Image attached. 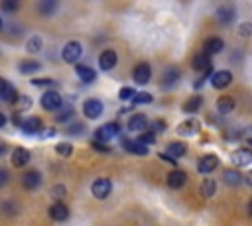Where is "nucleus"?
<instances>
[{"instance_id":"nucleus-2","label":"nucleus","mask_w":252,"mask_h":226,"mask_svg":"<svg viewBox=\"0 0 252 226\" xmlns=\"http://www.w3.org/2000/svg\"><path fill=\"white\" fill-rule=\"evenodd\" d=\"M81 53H83V45H81L79 41H69V43L63 45L61 57H63V61H67V63H77L79 57H81Z\"/></svg>"},{"instance_id":"nucleus-10","label":"nucleus","mask_w":252,"mask_h":226,"mask_svg":"<svg viewBox=\"0 0 252 226\" xmlns=\"http://www.w3.org/2000/svg\"><path fill=\"white\" fill-rule=\"evenodd\" d=\"M150 77H152V69H150L148 63H138V65L134 67V71H132V79H134L138 85H146V83L150 81Z\"/></svg>"},{"instance_id":"nucleus-35","label":"nucleus","mask_w":252,"mask_h":226,"mask_svg":"<svg viewBox=\"0 0 252 226\" xmlns=\"http://www.w3.org/2000/svg\"><path fill=\"white\" fill-rule=\"evenodd\" d=\"M134 94H136V90H134L132 86H122V88L118 90V98H120V100H132Z\"/></svg>"},{"instance_id":"nucleus-42","label":"nucleus","mask_w":252,"mask_h":226,"mask_svg":"<svg viewBox=\"0 0 252 226\" xmlns=\"http://www.w3.org/2000/svg\"><path fill=\"white\" fill-rule=\"evenodd\" d=\"M8 179H10V173H8V169L0 167V187H4V185L8 183Z\"/></svg>"},{"instance_id":"nucleus-36","label":"nucleus","mask_w":252,"mask_h":226,"mask_svg":"<svg viewBox=\"0 0 252 226\" xmlns=\"http://www.w3.org/2000/svg\"><path fill=\"white\" fill-rule=\"evenodd\" d=\"M55 151H57L61 157H69V155L73 153V147H71V143H57V145H55Z\"/></svg>"},{"instance_id":"nucleus-18","label":"nucleus","mask_w":252,"mask_h":226,"mask_svg":"<svg viewBox=\"0 0 252 226\" xmlns=\"http://www.w3.org/2000/svg\"><path fill=\"white\" fill-rule=\"evenodd\" d=\"M122 147L126 151H132V153H138V155H148V147L138 143L136 140H130V138H122Z\"/></svg>"},{"instance_id":"nucleus-5","label":"nucleus","mask_w":252,"mask_h":226,"mask_svg":"<svg viewBox=\"0 0 252 226\" xmlns=\"http://www.w3.org/2000/svg\"><path fill=\"white\" fill-rule=\"evenodd\" d=\"M61 104H63V98H61V94L55 92V90H47V92L41 96V106H43L45 110H59Z\"/></svg>"},{"instance_id":"nucleus-48","label":"nucleus","mask_w":252,"mask_h":226,"mask_svg":"<svg viewBox=\"0 0 252 226\" xmlns=\"http://www.w3.org/2000/svg\"><path fill=\"white\" fill-rule=\"evenodd\" d=\"M53 134H55V130H43V128L39 130V136L41 138H47V136H53Z\"/></svg>"},{"instance_id":"nucleus-16","label":"nucleus","mask_w":252,"mask_h":226,"mask_svg":"<svg viewBox=\"0 0 252 226\" xmlns=\"http://www.w3.org/2000/svg\"><path fill=\"white\" fill-rule=\"evenodd\" d=\"M252 161V153H250V149H246V147H240V149H236L234 153H232V163L236 165V167H244V165H248Z\"/></svg>"},{"instance_id":"nucleus-14","label":"nucleus","mask_w":252,"mask_h":226,"mask_svg":"<svg viewBox=\"0 0 252 226\" xmlns=\"http://www.w3.org/2000/svg\"><path fill=\"white\" fill-rule=\"evenodd\" d=\"M222 47H224V41H222L220 37H209V39L205 41V45H203V53L211 57V55H215V53H220Z\"/></svg>"},{"instance_id":"nucleus-37","label":"nucleus","mask_w":252,"mask_h":226,"mask_svg":"<svg viewBox=\"0 0 252 226\" xmlns=\"http://www.w3.org/2000/svg\"><path fill=\"white\" fill-rule=\"evenodd\" d=\"M55 8H57V4H55V2H51V0H49V2H41V4H39V12H41L43 16H51V12H53Z\"/></svg>"},{"instance_id":"nucleus-9","label":"nucleus","mask_w":252,"mask_h":226,"mask_svg":"<svg viewBox=\"0 0 252 226\" xmlns=\"http://www.w3.org/2000/svg\"><path fill=\"white\" fill-rule=\"evenodd\" d=\"M116 61H118V55H116L114 49H104V51L100 53V57H98V65H100L102 71L114 69V67H116Z\"/></svg>"},{"instance_id":"nucleus-11","label":"nucleus","mask_w":252,"mask_h":226,"mask_svg":"<svg viewBox=\"0 0 252 226\" xmlns=\"http://www.w3.org/2000/svg\"><path fill=\"white\" fill-rule=\"evenodd\" d=\"M230 83H232V73L226 71V69L217 71V73H213V77H211V85H213L215 88H226Z\"/></svg>"},{"instance_id":"nucleus-22","label":"nucleus","mask_w":252,"mask_h":226,"mask_svg":"<svg viewBox=\"0 0 252 226\" xmlns=\"http://www.w3.org/2000/svg\"><path fill=\"white\" fill-rule=\"evenodd\" d=\"M201 104H203V96L201 94H193V96H189V100L183 102V112L193 114V112H197L201 108Z\"/></svg>"},{"instance_id":"nucleus-25","label":"nucleus","mask_w":252,"mask_h":226,"mask_svg":"<svg viewBox=\"0 0 252 226\" xmlns=\"http://www.w3.org/2000/svg\"><path fill=\"white\" fill-rule=\"evenodd\" d=\"M217 110H219V114H228V112H232V110H234V100H232L230 96H220V98L217 100Z\"/></svg>"},{"instance_id":"nucleus-46","label":"nucleus","mask_w":252,"mask_h":226,"mask_svg":"<svg viewBox=\"0 0 252 226\" xmlns=\"http://www.w3.org/2000/svg\"><path fill=\"white\" fill-rule=\"evenodd\" d=\"M69 116H73V110H71V108H65V112L57 116V122H65V120H67Z\"/></svg>"},{"instance_id":"nucleus-40","label":"nucleus","mask_w":252,"mask_h":226,"mask_svg":"<svg viewBox=\"0 0 252 226\" xmlns=\"http://www.w3.org/2000/svg\"><path fill=\"white\" fill-rule=\"evenodd\" d=\"M83 130H85V124H81V122H73V124L67 128L69 134H81Z\"/></svg>"},{"instance_id":"nucleus-12","label":"nucleus","mask_w":252,"mask_h":226,"mask_svg":"<svg viewBox=\"0 0 252 226\" xmlns=\"http://www.w3.org/2000/svg\"><path fill=\"white\" fill-rule=\"evenodd\" d=\"M20 128H22L26 134H37V132L43 128V122H41V118H37V116H28V118H22Z\"/></svg>"},{"instance_id":"nucleus-33","label":"nucleus","mask_w":252,"mask_h":226,"mask_svg":"<svg viewBox=\"0 0 252 226\" xmlns=\"http://www.w3.org/2000/svg\"><path fill=\"white\" fill-rule=\"evenodd\" d=\"M132 102L134 104H150L152 102V94L150 92H136L132 96Z\"/></svg>"},{"instance_id":"nucleus-24","label":"nucleus","mask_w":252,"mask_h":226,"mask_svg":"<svg viewBox=\"0 0 252 226\" xmlns=\"http://www.w3.org/2000/svg\"><path fill=\"white\" fill-rule=\"evenodd\" d=\"M193 69H197V71H207V69H211V57L205 55L203 51L197 53V55L193 57Z\"/></svg>"},{"instance_id":"nucleus-38","label":"nucleus","mask_w":252,"mask_h":226,"mask_svg":"<svg viewBox=\"0 0 252 226\" xmlns=\"http://www.w3.org/2000/svg\"><path fill=\"white\" fill-rule=\"evenodd\" d=\"M165 120H154L152 122V128H150V132L152 134H159V132H165Z\"/></svg>"},{"instance_id":"nucleus-29","label":"nucleus","mask_w":252,"mask_h":226,"mask_svg":"<svg viewBox=\"0 0 252 226\" xmlns=\"http://www.w3.org/2000/svg\"><path fill=\"white\" fill-rule=\"evenodd\" d=\"M222 179H224V183H226V185L236 187V185L240 183V173H238V171H234V169H226V171L222 173Z\"/></svg>"},{"instance_id":"nucleus-41","label":"nucleus","mask_w":252,"mask_h":226,"mask_svg":"<svg viewBox=\"0 0 252 226\" xmlns=\"http://www.w3.org/2000/svg\"><path fill=\"white\" fill-rule=\"evenodd\" d=\"M65 193H67V191H65V187H63V185H55V187H53V191H51V195H53L55 198H63V197H65Z\"/></svg>"},{"instance_id":"nucleus-32","label":"nucleus","mask_w":252,"mask_h":226,"mask_svg":"<svg viewBox=\"0 0 252 226\" xmlns=\"http://www.w3.org/2000/svg\"><path fill=\"white\" fill-rule=\"evenodd\" d=\"M39 69V63L37 61H22L20 63V71L24 75H30V73H35Z\"/></svg>"},{"instance_id":"nucleus-34","label":"nucleus","mask_w":252,"mask_h":226,"mask_svg":"<svg viewBox=\"0 0 252 226\" xmlns=\"http://www.w3.org/2000/svg\"><path fill=\"white\" fill-rule=\"evenodd\" d=\"M136 141L148 147V143H154V141H156V134H152L150 130H148V132H142V134H140V138H138Z\"/></svg>"},{"instance_id":"nucleus-17","label":"nucleus","mask_w":252,"mask_h":226,"mask_svg":"<svg viewBox=\"0 0 252 226\" xmlns=\"http://www.w3.org/2000/svg\"><path fill=\"white\" fill-rule=\"evenodd\" d=\"M185 181H187V175H185V171H181V169H175V171H171V173L167 175V185H169L171 189H181V187L185 185Z\"/></svg>"},{"instance_id":"nucleus-8","label":"nucleus","mask_w":252,"mask_h":226,"mask_svg":"<svg viewBox=\"0 0 252 226\" xmlns=\"http://www.w3.org/2000/svg\"><path fill=\"white\" fill-rule=\"evenodd\" d=\"M49 216H51V220H55V222H63V220L69 218V206H67L63 200H57V202H53V204L49 206Z\"/></svg>"},{"instance_id":"nucleus-13","label":"nucleus","mask_w":252,"mask_h":226,"mask_svg":"<svg viewBox=\"0 0 252 226\" xmlns=\"http://www.w3.org/2000/svg\"><path fill=\"white\" fill-rule=\"evenodd\" d=\"M30 159H32V153L26 147H16L12 151V165L14 167H24L30 163Z\"/></svg>"},{"instance_id":"nucleus-15","label":"nucleus","mask_w":252,"mask_h":226,"mask_svg":"<svg viewBox=\"0 0 252 226\" xmlns=\"http://www.w3.org/2000/svg\"><path fill=\"white\" fill-rule=\"evenodd\" d=\"M197 132H199V120H195V118H189V120H185V122H181L177 126V134L179 136H193Z\"/></svg>"},{"instance_id":"nucleus-1","label":"nucleus","mask_w":252,"mask_h":226,"mask_svg":"<svg viewBox=\"0 0 252 226\" xmlns=\"http://www.w3.org/2000/svg\"><path fill=\"white\" fill-rule=\"evenodd\" d=\"M120 134V126L116 122H108L104 126H100L96 132H94V140L93 141H98V143H108L112 138H116Z\"/></svg>"},{"instance_id":"nucleus-39","label":"nucleus","mask_w":252,"mask_h":226,"mask_svg":"<svg viewBox=\"0 0 252 226\" xmlns=\"http://www.w3.org/2000/svg\"><path fill=\"white\" fill-rule=\"evenodd\" d=\"M32 83L35 86H55V81L53 79H32Z\"/></svg>"},{"instance_id":"nucleus-7","label":"nucleus","mask_w":252,"mask_h":226,"mask_svg":"<svg viewBox=\"0 0 252 226\" xmlns=\"http://www.w3.org/2000/svg\"><path fill=\"white\" fill-rule=\"evenodd\" d=\"M39 183H41V175H39L37 169H30V171H26V173L22 175V187H24L26 191L37 189Z\"/></svg>"},{"instance_id":"nucleus-21","label":"nucleus","mask_w":252,"mask_h":226,"mask_svg":"<svg viewBox=\"0 0 252 226\" xmlns=\"http://www.w3.org/2000/svg\"><path fill=\"white\" fill-rule=\"evenodd\" d=\"M185 151H187V145H185L183 141H171V143L167 145L165 155H167V157H171V159H175V157H183V155H185Z\"/></svg>"},{"instance_id":"nucleus-28","label":"nucleus","mask_w":252,"mask_h":226,"mask_svg":"<svg viewBox=\"0 0 252 226\" xmlns=\"http://www.w3.org/2000/svg\"><path fill=\"white\" fill-rule=\"evenodd\" d=\"M0 98H2L4 102H14V100L18 98V90H16L10 83H6V85H4V88L0 90Z\"/></svg>"},{"instance_id":"nucleus-52","label":"nucleus","mask_w":252,"mask_h":226,"mask_svg":"<svg viewBox=\"0 0 252 226\" xmlns=\"http://www.w3.org/2000/svg\"><path fill=\"white\" fill-rule=\"evenodd\" d=\"M4 85H6V81H4V79H2V77H0V90H2V88H4Z\"/></svg>"},{"instance_id":"nucleus-47","label":"nucleus","mask_w":252,"mask_h":226,"mask_svg":"<svg viewBox=\"0 0 252 226\" xmlns=\"http://www.w3.org/2000/svg\"><path fill=\"white\" fill-rule=\"evenodd\" d=\"M12 122H14V126H20V124H22V116H20L18 112H14V116H12Z\"/></svg>"},{"instance_id":"nucleus-51","label":"nucleus","mask_w":252,"mask_h":226,"mask_svg":"<svg viewBox=\"0 0 252 226\" xmlns=\"http://www.w3.org/2000/svg\"><path fill=\"white\" fill-rule=\"evenodd\" d=\"M4 124H6V116H4V114H2V112H0V128H2V126H4Z\"/></svg>"},{"instance_id":"nucleus-23","label":"nucleus","mask_w":252,"mask_h":226,"mask_svg":"<svg viewBox=\"0 0 252 226\" xmlns=\"http://www.w3.org/2000/svg\"><path fill=\"white\" fill-rule=\"evenodd\" d=\"M234 16H236V12H234L232 6H220L217 10V18H219L220 24H230L234 20Z\"/></svg>"},{"instance_id":"nucleus-27","label":"nucleus","mask_w":252,"mask_h":226,"mask_svg":"<svg viewBox=\"0 0 252 226\" xmlns=\"http://www.w3.org/2000/svg\"><path fill=\"white\" fill-rule=\"evenodd\" d=\"M199 189H201V195H203V197H213V195L217 193V183H215L213 179H209V177H205Z\"/></svg>"},{"instance_id":"nucleus-49","label":"nucleus","mask_w":252,"mask_h":226,"mask_svg":"<svg viewBox=\"0 0 252 226\" xmlns=\"http://www.w3.org/2000/svg\"><path fill=\"white\" fill-rule=\"evenodd\" d=\"M159 157H161L163 161H167V163H175V159H171V157H167L165 153H159Z\"/></svg>"},{"instance_id":"nucleus-3","label":"nucleus","mask_w":252,"mask_h":226,"mask_svg":"<svg viewBox=\"0 0 252 226\" xmlns=\"http://www.w3.org/2000/svg\"><path fill=\"white\" fill-rule=\"evenodd\" d=\"M91 191H93V195H94L96 198H106V197L110 195V191H112V183H110V179L100 177V179H96V181L91 185Z\"/></svg>"},{"instance_id":"nucleus-31","label":"nucleus","mask_w":252,"mask_h":226,"mask_svg":"<svg viewBox=\"0 0 252 226\" xmlns=\"http://www.w3.org/2000/svg\"><path fill=\"white\" fill-rule=\"evenodd\" d=\"M41 45H43L41 37L33 35V37H30V39H28V43H26V49H28L30 53H37V51H41Z\"/></svg>"},{"instance_id":"nucleus-43","label":"nucleus","mask_w":252,"mask_h":226,"mask_svg":"<svg viewBox=\"0 0 252 226\" xmlns=\"http://www.w3.org/2000/svg\"><path fill=\"white\" fill-rule=\"evenodd\" d=\"M91 147H93V149H96V151H102V153L110 151V147H108V145H104V143H98V141H93V143H91Z\"/></svg>"},{"instance_id":"nucleus-50","label":"nucleus","mask_w":252,"mask_h":226,"mask_svg":"<svg viewBox=\"0 0 252 226\" xmlns=\"http://www.w3.org/2000/svg\"><path fill=\"white\" fill-rule=\"evenodd\" d=\"M6 149H8V147H6V143H0V155H4V153H6Z\"/></svg>"},{"instance_id":"nucleus-20","label":"nucleus","mask_w":252,"mask_h":226,"mask_svg":"<svg viewBox=\"0 0 252 226\" xmlns=\"http://www.w3.org/2000/svg\"><path fill=\"white\" fill-rule=\"evenodd\" d=\"M75 73L79 75V79L83 83H93L96 79V71L91 69V67H87V65H75Z\"/></svg>"},{"instance_id":"nucleus-53","label":"nucleus","mask_w":252,"mask_h":226,"mask_svg":"<svg viewBox=\"0 0 252 226\" xmlns=\"http://www.w3.org/2000/svg\"><path fill=\"white\" fill-rule=\"evenodd\" d=\"M0 29H2V20H0Z\"/></svg>"},{"instance_id":"nucleus-26","label":"nucleus","mask_w":252,"mask_h":226,"mask_svg":"<svg viewBox=\"0 0 252 226\" xmlns=\"http://www.w3.org/2000/svg\"><path fill=\"white\" fill-rule=\"evenodd\" d=\"M177 79H179V71L177 69H167L165 75H163V81H161L163 88H171L177 83Z\"/></svg>"},{"instance_id":"nucleus-45","label":"nucleus","mask_w":252,"mask_h":226,"mask_svg":"<svg viewBox=\"0 0 252 226\" xmlns=\"http://www.w3.org/2000/svg\"><path fill=\"white\" fill-rule=\"evenodd\" d=\"M250 29H252V24H248V22L242 24V26H240V35H242V37H248V35H250Z\"/></svg>"},{"instance_id":"nucleus-19","label":"nucleus","mask_w":252,"mask_h":226,"mask_svg":"<svg viewBox=\"0 0 252 226\" xmlns=\"http://www.w3.org/2000/svg\"><path fill=\"white\" fill-rule=\"evenodd\" d=\"M146 128H148V118L144 114H134L128 120V130H132V132H144Z\"/></svg>"},{"instance_id":"nucleus-44","label":"nucleus","mask_w":252,"mask_h":226,"mask_svg":"<svg viewBox=\"0 0 252 226\" xmlns=\"http://www.w3.org/2000/svg\"><path fill=\"white\" fill-rule=\"evenodd\" d=\"M18 2L14 0V2H2V10H8V12H12V10H18Z\"/></svg>"},{"instance_id":"nucleus-4","label":"nucleus","mask_w":252,"mask_h":226,"mask_svg":"<svg viewBox=\"0 0 252 226\" xmlns=\"http://www.w3.org/2000/svg\"><path fill=\"white\" fill-rule=\"evenodd\" d=\"M83 114H85L87 118H91V120L98 118V116L102 114V102H100L98 98H87V100L83 102Z\"/></svg>"},{"instance_id":"nucleus-6","label":"nucleus","mask_w":252,"mask_h":226,"mask_svg":"<svg viewBox=\"0 0 252 226\" xmlns=\"http://www.w3.org/2000/svg\"><path fill=\"white\" fill-rule=\"evenodd\" d=\"M217 165H219V157L215 155V153H207V155H201V159L197 161V169H199V173H211V171H215L217 169Z\"/></svg>"},{"instance_id":"nucleus-30","label":"nucleus","mask_w":252,"mask_h":226,"mask_svg":"<svg viewBox=\"0 0 252 226\" xmlns=\"http://www.w3.org/2000/svg\"><path fill=\"white\" fill-rule=\"evenodd\" d=\"M14 106H16V112L20 114V112H24V110H28L32 106V98H28L24 94H18V98L14 100Z\"/></svg>"}]
</instances>
